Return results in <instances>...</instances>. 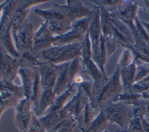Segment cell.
Segmentation results:
<instances>
[{
  "instance_id": "cell-23",
  "label": "cell",
  "mask_w": 149,
  "mask_h": 132,
  "mask_svg": "<svg viewBox=\"0 0 149 132\" xmlns=\"http://www.w3.org/2000/svg\"><path fill=\"white\" fill-rule=\"evenodd\" d=\"M5 110H6V108L5 107H4L2 105H1V104H0V118H1V116H2V113H3V112H4Z\"/></svg>"
},
{
  "instance_id": "cell-4",
  "label": "cell",
  "mask_w": 149,
  "mask_h": 132,
  "mask_svg": "<svg viewBox=\"0 0 149 132\" xmlns=\"http://www.w3.org/2000/svg\"><path fill=\"white\" fill-rule=\"evenodd\" d=\"M34 34L33 26L27 19L17 30L12 31L14 44L19 53L31 51Z\"/></svg>"
},
{
  "instance_id": "cell-11",
  "label": "cell",
  "mask_w": 149,
  "mask_h": 132,
  "mask_svg": "<svg viewBox=\"0 0 149 132\" xmlns=\"http://www.w3.org/2000/svg\"><path fill=\"white\" fill-rule=\"evenodd\" d=\"M88 102H90L89 97L83 91L77 88L76 93L64 107L76 120Z\"/></svg>"
},
{
  "instance_id": "cell-2",
  "label": "cell",
  "mask_w": 149,
  "mask_h": 132,
  "mask_svg": "<svg viewBox=\"0 0 149 132\" xmlns=\"http://www.w3.org/2000/svg\"><path fill=\"white\" fill-rule=\"evenodd\" d=\"M18 75L22 81L24 97L30 99L34 106L42 91L38 67L35 69L19 67Z\"/></svg>"
},
{
  "instance_id": "cell-17",
  "label": "cell",
  "mask_w": 149,
  "mask_h": 132,
  "mask_svg": "<svg viewBox=\"0 0 149 132\" xmlns=\"http://www.w3.org/2000/svg\"><path fill=\"white\" fill-rule=\"evenodd\" d=\"M94 108L91 105L90 102H88L82 112L76 119L78 123V126L82 132H84L93 120L94 118Z\"/></svg>"
},
{
  "instance_id": "cell-6",
  "label": "cell",
  "mask_w": 149,
  "mask_h": 132,
  "mask_svg": "<svg viewBox=\"0 0 149 132\" xmlns=\"http://www.w3.org/2000/svg\"><path fill=\"white\" fill-rule=\"evenodd\" d=\"M15 124L20 132L24 131L29 127L33 114V103L30 99L23 98L15 108Z\"/></svg>"
},
{
  "instance_id": "cell-10",
  "label": "cell",
  "mask_w": 149,
  "mask_h": 132,
  "mask_svg": "<svg viewBox=\"0 0 149 132\" xmlns=\"http://www.w3.org/2000/svg\"><path fill=\"white\" fill-rule=\"evenodd\" d=\"M63 7L73 23L84 18L91 17L94 13V9L91 10L79 0H66V4L63 5Z\"/></svg>"
},
{
  "instance_id": "cell-22",
  "label": "cell",
  "mask_w": 149,
  "mask_h": 132,
  "mask_svg": "<svg viewBox=\"0 0 149 132\" xmlns=\"http://www.w3.org/2000/svg\"><path fill=\"white\" fill-rule=\"evenodd\" d=\"M6 4V1H5L4 2H2L0 3V17L1 16V15L2 13V11H3V9L4 8V6Z\"/></svg>"
},
{
  "instance_id": "cell-16",
  "label": "cell",
  "mask_w": 149,
  "mask_h": 132,
  "mask_svg": "<svg viewBox=\"0 0 149 132\" xmlns=\"http://www.w3.org/2000/svg\"><path fill=\"white\" fill-rule=\"evenodd\" d=\"M74 86H76V85L73 83L70 87H69L62 94L57 95L55 97L52 105L47 110L45 114L62 109L68 103V100L74 93Z\"/></svg>"
},
{
  "instance_id": "cell-19",
  "label": "cell",
  "mask_w": 149,
  "mask_h": 132,
  "mask_svg": "<svg viewBox=\"0 0 149 132\" xmlns=\"http://www.w3.org/2000/svg\"><path fill=\"white\" fill-rule=\"evenodd\" d=\"M75 121L74 117H69L58 127L55 132H73L75 127Z\"/></svg>"
},
{
  "instance_id": "cell-1",
  "label": "cell",
  "mask_w": 149,
  "mask_h": 132,
  "mask_svg": "<svg viewBox=\"0 0 149 132\" xmlns=\"http://www.w3.org/2000/svg\"><path fill=\"white\" fill-rule=\"evenodd\" d=\"M34 12L35 15L47 23L50 31L55 36L67 33L73 23L62 5L55 4L52 8L46 9L37 8Z\"/></svg>"
},
{
  "instance_id": "cell-3",
  "label": "cell",
  "mask_w": 149,
  "mask_h": 132,
  "mask_svg": "<svg viewBox=\"0 0 149 132\" xmlns=\"http://www.w3.org/2000/svg\"><path fill=\"white\" fill-rule=\"evenodd\" d=\"M93 16L74 22L69 31L62 35H56V41L54 45L60 46L82 41L87 33Z\"/></svg>"
},
{
  "instance_id": "cell-20",
  "label": "cell",
  "mask_w": 149,
  "mask_h": 132,
  "mask_svg": "<svg viewBox=\"0 0 149 132\" xmlns=\"http://www.w3.org/2000/svg\"><path fill=\"white\" fill-rule=\"evenodd\" d=\"M45 130L39 121L38 118L33 113L29 127L23 132H43Z\"/></svg>"
},
{
  "instance_id": "cell-15",
  "label": "cell",
  "mask_w": 149,
  "mask_h": 132,
  "mask_svg": "<svg viewBox=\"0 0 149 132\" xmlns=\"http://www.w3.org/2000/svg\"><path fill=\"white\" fill-rule=\"evenodd\" d=\"M19 67H27L35 69L38 67L42 62L38 55L34 54L31 51H26L19 53L17 59Z\"/></svg>"
},
{
  "instance_id": "cell-21",
  "label": "cell",
  "mask_w": 149,
  "mask_h": 132,
  "mask_svg": "<svg viewBox=\"0 0 149 132\" xmlns=\"http://www.w3.org/2000/svg\"><path fill=\"white\" fill-rule=\"evenodd\" d=\"M49 1V0H21L18 1L17 6L24 9H31L33 6Z\"/></svg>"
},
{
  "instance_id": "cell-25",
  "label": "cell",
  "mask_w": 149,
  "mask_h": 132,
  "mask_svg": "<svg viewBox=\"0 0 149 132\" xmlns=\"http://www.w3.org/2000/svg\"><path fill=\"white\" fill-rule=\"evenodd\" d=\"M43 132H47V131H43Z\"/></svg>"
},
{
  "instance_id": "cell-7",
  "label": "cell",
  "mask_w": 149,
  "mask_h": 132,
  "mask_svg": "<svg viewBox=\"0 0 149 132\" xmlns=\"http://www.w3.org/2000/svg\"><path fill=\"white\" fill-rule=\"evenodd\" d=\"M17 59L10 55L0 46V82L13 81L18 75Z\"/></svg>"
},
{
  "instance_id": "cell-8",
  "label": "cell",
  "mask_w": 149,
  "mask_h": 132,
  "mask_svg": "<svg viewBox=\"0 0 149 132\" xmlns=\"http://www.w3.org/2000/svg\"><path fill=\"white\" fill-rule=\"evenodd\" d=\"M38 70L41 90H54L58 77L59 65L43 62L38 66Z\"/></svg>"
},
{
  "instance_id": "cell-9",
  "label": "cell",
  "mask_w": 149,
  "mask_h": 132,
  "mask_svg": "<svg viewBox=\"0 0 149 132\" xmlns=\"http://www.w3.org/2000/svg\"><path fill=\"white\" fill-rule=\"evenodd\" d=\"M70 116H72L63 107L61 109L45 114L38 120L47 132H55L58 127Z\"/></svg>"
},
{
  "instance_id": "cell-18",
  "label": "cell",
  "mask_w": 149,
  "mask_h": 132,
  "mask_svg": "<svg viewBox=\"0 0 149 132\" xmlns=\"http://www.w3.org/2000/svg\"><path fill=\"white\" fill-rule=\"evenodd\" d=\"M31 9H24L16 7L12 17V31L17 30L23 22L27 20V16Z\"/></svg>"
},
{
  "instance_id": "cell-24",
  "label": "cell",
  "mask_w": 149,
  "mask_h": 132,
  "mask_svg": "<svg viewBox=\"0 0 149 132\" xmlns=\"http://www.w3.org/2000/svg\"><path fill=\"white\" fill-rule=\"evenodd\" d=\"M118 132H128L127 131H118Z\"/></svg>"
},
{
  "instance_id": "cell-14",
  "label": "cell",
  "mask_w": 149,
  "mask_h": 132,
  "mask_svg": "<svg viewBox=\"0 0 149 132\" xmlns=\"http://www.w3.org/2000/svg\"><path fill=\"white\" fill-rule=\"evenodd\" d=\"M69 62H67L58 65L59 71L54 88V91L56 96L62 94L72 85L69 76Z\"/></svg>"
},
{
  "instance_id": "cell-5",
  "label": "cell",
  "mask_w": 149,
  "mask_h": 132,
  "mask_svg": "<svg viewBox=\"0 0 149 132\" xmlns=\"http://www.w3.org/2000/svg\"><path fill=\"white\" fill-rule=\"evenodd\" d=\"M56 36L50 31L46 22L41 23L40 27L35 31L31 51L36 55L54 45Z\"/></svg>"
},
{
  "instance_id": "cell-12",
  "label": "cell",
  "mask_w": 149,
  "mask_h": 132,
  "mask_svg": "<svg viewBox=\"0 0 149 132\" xmlns=\"http://www.w3.org/2000/svg\"><path fill=\"white\" fill-rule=\"evenodd\" d=\"M56 97L53 90H42L37 101L33 106V113L35 116L39 118L44 115L52 105Z\"/></svg>"
},
{
  "instance_id": "cell-13",
  "label": "cell",
  "mask_w": 149,
  "mask_h": 132,
  "mask_svg": "<svg viewBox=\"0 0 149 132\" xmlns=\"http://www.w3.org/2000/svg\"><path fill=\"white\" fill-rule=\"evenodd\" d=\"M83 45V40L79 42L62 45V49L59 55L54 64L59 65L80 57Z\"/></svg>"
}]
</instances>
